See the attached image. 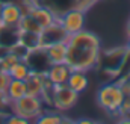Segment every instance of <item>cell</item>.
I'll list each match as a JSON object with an SVG mask.
<instances>
[{
  "label": "cell",
  "instance_id": "cell-1",
  "mask_svg": "<svg viewBox=\"0 0 130 124\" xmlns=\"http://www.w3.org/2000/svg\"><path fill=\"white\" fill-rule=\"evenodd\" d=\"M101 56V42L94 32L86 29L68 35L67 38V59L65 64L71 70L88 73L95 68Z\"/></svg>",
  "mask_w": 130,
  "mask_h": 124
},
{
  "label": "cell",
  "instance_id": "cell-2",
  "mask_svg": "<svg viewBox=\"0 0 130 124\" xmlns=\"http://www.w3.org/2000/svg\"><path fill=\"white\" fill-rule=\"evenodd\" d=\"M126 95L120 88L118 82L115 83H106L103 85L97 92V103L101 109L110 114H117L124 101Z\"/></svg>",
  "mask_w": 130,
  "mask_h": 124
},
{
  "label": "cell",
  "instance_id": "cell-3",
  "mask_svg": "<svg viewBox=\"0 0 130 124\" xmlns=\"http://www.w3.org/2000/svg\"><path fill=\"white\" fill-rule=\"evenodd\" d=\"M12 112L26 118V120H36L42 112H44V100L38 95L26 94L21 98L15 100L11 103Z\"/></svg>",
  "mask_w": 130,
  "mask_h": 124
},
{
  "label": "cell",
  "instance_id": "cell-4",
  "mask_svg": "<svg viewBox=\"0 0 130 124\" xmlns=\"http://www.w3.org/2000/svg\"><path fill=\"white\" fill-rule=\"evenodd\" d=\"M79 100V94L73 91L67 83L64 85H53L52 88V95H50V104L61 111L65 112L68 109H71Z\"/></svg>",
  "mask_w": 130,
  "mask_h": 124
},
{
  "label": "cell",
  "instance_id": "cell-5",
  "mask_svg": "<svg viewBox=\"0 0 130 124\" xmlns=\"http://www.w3.org/2000/svg\"><path fill=\"white\" fill-rule=\"evenodd\" d=\"M59 24L64 27L68 35L77 33L85 29V11L82 9H70L58 17Z\"/></svg>",
  "mask_w": 130,
  "mask_h": 124
},
{
  "label": "cell",
  "instance_id": "cell-6",
  "mask_svg": "<svg viewBox=\"0 0 130 124\" xmlns=\"http://www.w3.org/2000/svg\"><path fill=\"white\" fill-rule=\"evenodd\" d=\"M24 82H26L27 94H30V95H38V97H42L44 92H45L48 88L53 86V85L48 82L45 71H35V70H32L30 74L27 76V79H26Z\"/></svg>",
  "mask_w": 130,
  "mask_h": 124
},
{
  "label": "cell",
  "instance_id": "cell-7",
  "mask_svg": "<svg viewBox=\"0 0 130 124\" xmlns=\"http://www.w3.org/2000/svg\"><path fill=\"white\" fill-rule=\"evenodd\" d=\"M98 0H45V5L55 11V14L59 17L70 9H89Z\"/></svg>",
  "mask_w": 130,
  "mask_h": 124
},
{
  "label": "cell",
  "instance_id": "cell-8",
  "mask_svg": "<svg viewBox=\"0 0 130 124\" xmlns=\"http://www.w3.org/2000/svg\"><path fill=\"white\" fill-rule=\"evenodd\" d=\"M27 14L32 17L42 29L44 27H48V26H52L53 23L58 21V15L47 5H32L27 9Z\"/></svg>",
  "mask_w": 130,
  "mask_h": 124
},
{
  "label": "cell",
  "instance_id": "cell-9",
  "mask_svg": "<svg viewBox=\"0 0 130 124\" xmlns=\"http://www.w3.org/2000/svg\"><path fill=\"white\" fill-rule=\"evenodd\" d=\"M23 11L18 5L15 3H3L0 8V23L2 26H8V27H17L21 17H23Z\"/></svg>",
  "mask_w": 130,
  "mask_h": 124
},
{
  "label": "cell",
  "instance_id": "cell-10",
  "mask_svg": "<svg viewBox=\"0 0 130 124\" xmlns=\"http://www.w3.org/2000/svg\"><path fill=\"white\" fill-rule=\"evenodd\" d=\"M67 38H68V33L59 24V21H56L52 26L44 27L41 30V33H39V45L47 47V45H50L53 42H58V41H67Z\"/></svg>",
  "mask_w": 130,
  "mask_h": 124
},
{
  "label": "cell",
  "instance_id": "cell-11",
  "mask_svg": "<svg viewBox=\"0 0 130 124\" xmlns=\"http://www.w3.org/2000/svg\"><path fill=\"white\" fill-rule=\"evenodd\" d=\"M71 73V68L62 62V64H52L48 67V70L45 71L47 79L52 85H64L68 80V76Z\"/></svg>",
  "mask_w": 130,
  "mask_h": 124
},
{
  "label": "cell",
  "instance_id": "cell-12",
  "mask_svg": "<svg viewBox=\"0 0 130 124\" xmlns=\"http://www.w3.org/2000/svg\"><path fill=\"white\" fill-rule=\"evenodd\" d=\"M50 64H62L67 59V41H58L47 47H42Z\"/></svg>",
  "mask_w": 130,
  "mask_h": 124
},
{
  "label": "cell",
  "instance_id": "cell-13",
  "mask_svg": "<svg viewBox=\"0 0 130 124\" xmlns=\"http://www.w3.org/2000/svg\"><path fill=\"white\" fill-rule=\"evenodd\" d=\"M67 85L76 91L77 94L83 92L86 88H88V77H86V73L85 71H79V70H71L70 76H68V80H67Z\"/></svg>",
  "mask_w": 130,
  "mask_h": 124
},
{
  "label": "cell",
  "instance_id": "cell-14",
  "mask_svg": "<svg viewBox=\"0 0 130 124\" xmlns=\"http://www.w3.org/2000/svg\"><path fill=\"white\" fill-rule=\"evenodd\" d=\"M6 97L8 100L12 103L18 98H21L23 95L27 94V88H26V82L24 80H20V79H11L9 85H8V89H6Z\"/></svg>",
  "mask_w": 130,
  "mask_h": 124
},
{
  "label": "cell",
  "instance_id": "cell-15",
  "mask_svg": "<svg viewBox=\"0 0 130 124\" xmlns=\"http://www.w3.org/2000/svg\"><path fill=\"white\" fill-rule=\"evenodd\" d=\"M30 67H29V64L24 61V59H20V61H17L11 68H9V76L12 77V79H20V80H26L27 79V76L30 74Z\"/></svg>",
  "mask_w": 130,
  "mask_h": 124
},
{
  "label": "cell",
  "instance_id": "cell-16",
  "mask_svg": "<svg viewBox=\"0 0 130 124\" xmlns=\"http://www.w3.org/2000/svg\"><path fill=\"white\" fill-rule=\"evenodd\" d=\"M17 29H20V30H26V32H35V33H41V30H42V27L33 20L27 12L23 14V17H21V20H20Z\"/></svg>",
  "mask_w": 130,
  "mask_h": 124
},
{
  "label": "cell",
  "instance_id": "cell-17",
  "mask_svg": "<svg viewBox=\"0 0 130 124\" xmlns=\"http://www.w3.org/2000/svg\"><path fill=\"white\" fill-rule=\"evenodd\" d=\"M38 124H61L64 121V118L59 114H52V112H42L36 120Z\"/></svg>",
  "mask_w": 130,
  "mask_h": 124
},
{
  "label": "cell",
  "instance_id": "cell-18",
  "mask_svg": "<svg viewBox=\"0 0 130 124\" xmlns=\"http://www.w3.org/2000/svg\"><path fill=\"white\" fill-rule=\"evenodd\" d=\"M11 79H12V77L9 76V73H8V71L0 70V94L6 92V89H8V85H9Z\"/></svg>",
  "mask_w": 130,
  "mask_h": 124
},
{
  "label": "cell",
  "instance_id": "cell-19",
  "mask_svg": "<svg viewBox=\"0 0 130 124\" xmlns=\"http://www.w3.org/2000/svg\"><path fill=\"white\" fill-rule=\"evenodd\" d=\"M6 123L8 124H27L29 120H26V118H23V117H20V115H17V114L12 112V115H9L6 118Z\"/></svg>",
  "mask_w": 130,
  "mask_h": 124
},
{
  "label": "cell",
  "instance_id": "cell-20",
  "mask_svg": "<svg viewBox=\"0 0 130 124\" xmlns=\"http://www.w3.org/2000/svg\"><path fill=\"white\" fill-rule=\"evenodd\" d=\"M126 33H127V38H130V18L127 21V26H126Z\"/></svg>",
  "mask_w": 130,
  "mask_h": 124
},
{
  "label": "cell",
  "instance_id": "cell-21",
  "mask_svg": "<svg viewBox=\"0 0 130 124\" xmlns=\"http://www.w3.org/2000/svg\"><path fill=\"white\" fill-rule=\"evenodd\" d=\"M126 49H127V50L130 52V38H129V42H127V45H126Z\"/></svg>",
  "mask_w": 130,
  "mask_h": 124
},
{
  "label": "cell",
  "instance_id": "cell-22",
  "mask_svg": "<svg viewBox=\"0 0 130 124\" xmlns=\"http://www.w3.org/2000/svg\"><path fill=\"white\" fill-rule=\"evenodd\" d=\"M0 27H2V23H0Z\"/></svg>",
  "mask_w": 130,
  "mask_h": 124
}]
</instances>
